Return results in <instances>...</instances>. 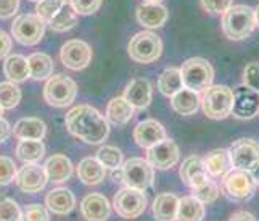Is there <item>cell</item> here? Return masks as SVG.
Wrapping results in <instances>:
<instances>
[{"instance_id": "cell-1", "label": "cell", "mask_w": 259, "mask_h": 221, "mask_svg": "<svg viewBox=\"0 0 259 221\" xmlns=\"http://www.w3.org/2000/svg\"><path fill=\"white\" fill-rule=\"evenodd\" d=\"M69 134L81 139L85 144H102L110 134V125L103 115L91 105H77L65 117Z\"/></svg>"}, {"instance_id": "cell-2", "label": "cell", "mask_w": 259, "mask_h": 221, "mask_svg": "<svg viewBox=\"0 0 259 221\" xmlns=\"http://www.w3.org/2000/svg\"><path fill=\"white\" fill-rule=\"evenodd\" d=\"M35 15L57 32L73 29L77 23V13L68 0H40L35 5Z\"/></svg>"}, {"instance_id": "cell-3", "label": "cell", "mask_w": 259, "mask_h": 221, "mask_svg": "<svg viewBox=\"0 0 259 221\" xmlns=\"http://www.w3.org/2000/svg\"><path fill=\"white\" fill-rule=\"evenodd\" d=\"M254 10L248 5H232L222 13V31L230 41H243L254 29Z\"/></svg>"}, {"instance_id": "cell-4", "label": "cell", "mask_w": 259, "mask_h": 221, "mask_svg": "<svg viewBox=\"0 0 259 221\" xmlns=\"http://www.w3.org/2000/svg\"><path fill=\"white\" fill-rule=\"evenodd\" d=\"M114 179H118L116 182L126 184L127 188L145 191L153 186L155 168L144 158H131L121 168L114 170Z\"/></svg>"}, {"instance_id": "cell-5", "label": "cell", "mask_w": 259, "mask_h": 221, "mask_svg": "<svg viewBox=\"0 0 259 221\" xmlns=\"http://www.w3.org/2000/svg\"><path fill=\"white\" fill-rule=\"evenodd\" d=\"M77 95V84L74 79H71L66 75H52L46 86H44V99L55 108L69 107L76 100Z\"/></svg>"}, {"instance_id": "cell-6", "label": "cell", "mask_w": 259, "mask_h": 221, "mask_svg": "<svg viewBox=\"0 0 259 221\" xmlns=\"http://www.w3.org/2000/svg\"><path fill=\"white\" fill-rule=\"evenodd\" d=\"M203 112L211 120H224L232 115L234 107V91L227 86H209L203 91L201 97Z\"/></svg>"}, {"instance_id": "cell-7", "label": "cell", "mask_w": 259, "mask_h": 221, "mask_svg": "<svg viewBox=\"0 0 259 221\" xmlns=\"http://www.w3.org/2000/svg\"><path fill=\"white\" fill-rule=\"evenodd\" d=\"M184 87L195 92L206 91L209 86H212L214 79V69L208 60L201 57L189 58L184 61L181 68Z\"/></svg>"}, {"instance_id": "cell-8", "label": "cell", "mask_w": 259, "mask_h": 221, "mask_svg": "<svg viewBox=\"0 0 259 221\" xmlns=\"http://www.w3.org/2000/svg\"><path fill=\"white\" fill-rule=\"evenodd\" d=\"M161 52H163L161 38L156 36L151 31L137 32L129 41L127 46L129 57L134 61H137V63H151V61H156L161 57Z\"/></svg>"}, {"instance_id": "cell-9", "label": "cell", "mask_w": 259, "mask_h": 221, "mask_svg": "<svg viewBox=\"0 0 259 221\" xmlns=\"http://www.w3.org/2000/svg\"><path fill=\"white\" fill-rule=\"evenodd\" d=\"M46 23L35 13H26L16 16L12 24V36L21 46H37L46 34Z\"/></svg>"}, {"instance_id": "cell-10", "label": "cell", "mask_w": 259, "mask_h": 221, "mask_svg": "<svg viewBox=\"0 0 259 221\" xmlns=\"http://www.w3.org/2000/svg\"><path fill=\"white\" fill-rule=\"evenodd\" d=\"M256 182L251 178L248 170H238L234 168L222 178V192L229 200L245 202L254 196Z\"/></svg>"}, {"instance_id": "cell-11", "label": "cell", "mask_w": 259, "mask_h": 221, "mask_svg": "<svg viewBox=\"0 0 259 221\" xmlns=\"http://www.w3.org/2000/svg\"><path fill=\"white\" fill-rule=\"evenodd\" d=\"M113 207L121 218L124 219H136L140 215H144L147 208V196L144 191L134 189V188H124L114 196Z\"/></svg>"}, {"instance_id": "cell-12", "label": "cell", "mask_w": 259, "mask_h": 221, "mask_svg": "<svg viewBox=\"0 0 259 221\" xmlns=\"http://www.w3.org/2000/svg\"><path fill=\"white\" fill-rule=\"evenodd\" d=\"M60 60L68 69L81 71L85 69L92 61V47L87 42L73 39L68 41L60 50Z\"/></svg>"}, {"instance_id": "cell-13", "label": "cell", "mask_w": 259, "mask_h": 221, "mask_svg": "<svg viewBox=\"0 0 259 221\" xmlns=\"http://www.w3.org/2000/svg\"><path fill=\"white\" fill-rule=\"evenodd\" d=\"M15 182L18 189L26 194H37L49 182L46 168L37 163H24L21 168H18Z\"/></svg>"}, {"instance_id": "cell-14", "label": "cell", "mask_w": 259, "mask_h": 221, "mask_svg": "<svg viewBox=\"0 0 259 221\" xmlns=\"http://www.w3.org/2000/svg\"><path fill=\"white\" fill-rule=\"evenodd\" d=\"M229 154L232 158V165L238 170H249L254 163L259 162V142L254 139L243 137L232 142Z\"/></svg>"}, {"instance_id": "cell-15", "label": "cell", "mask_w": 259, "mask_h": 221, "mask_svg": "<svg viewBox=\"0 0 259 221\" xmlns=\"http://www.w3.org/2000/svg\"><path fill=\"white\" fill-rule=\"evenodd\" d=\"M147 160L156 170H171L179 162V147L172 139H164L147 149Z\"/></svg>"}, {"instance_id": "cell-16", "label": "cell", "mask_w": 259, "mask_h": 221, "mask_svg": "<svg viewBox=\"0 0 259 221\" xmlns=\"http://www.w3.org/2000/svg\"><path fill=\"white\" fill-rule=\"evenodd\" d=\"M232 113L237 118L249 120L259 113V92L248 86H240L234 92V107Z\"/></svg>"}, {"instance_id": "cell-17", "label": "cell", "mask_w": 259, "mask_h": 221, "mask_svg": "<svg viewBox=\"0 0 259 221\" xmlns=\"http://www.w3.org/2000/svg\"><path fill=\"white\" fill-rule=\"evenodd\" d=\"M167 136L164 126L156 120H144L134 128V140L142 149L153 147L155 144L161 142Z\"/></svg>"}, {"instance_id": "cell-18", "label": "cell", "mask_w": 259, "mask_h": 221, "mask_svg": "<svg viewBox=\"0 0 259 221\" xmlns=\"http://www.w3.org/2000/svg\"><path fill=\"white\" fill-rule=\"evenodd\" d=\"M81 215L87 221H106L111 215V205L103 194H87L81 202Z\"/></svg>"}, {"instance_id": "cell-19", "label": "cell", "mask_w": 259, "mask_h": 221, "mask_svg": "<svg viewBox=\"0 0 259 221\" xmlns=\"http://www.w3.org/2000/svg\"><path fill=\"white\" fill-rule=\"evenodd\" d=\"M179 176H181L184 184L189 186L190 189L198 188V186L209 179L203 158H200L198 155H190L185 158L181 165V170H179Z\"/></svg>"}, {"instance_id": "cell-20", "label": "cell", "mask_w": 259, "mask_h": 221, "mask_svg": "<svg viewBox=\"0 0 259 221\" xmlns=\"http://www.w3.org/2000/svg\"><path fill=\"white\" fill-rule=\"evenodd\" d=\"M124 99H126L134 108H147L153 99L151 84L145 78H136L124 89Z\"/></svg>"}, {"instance_id": "cell-21", "label": "cell", "mask_w": 259, "mask_h": 221, "mask_svg": "<svg viewBox=\"0 0 259 221\" xmlns=\"http://www.w3.org/2000/svg\"><path fill=\"white\" fill-rule=\"evenodd\" d=\"M44 168H46L47 179L52 184H61L73 176V163L63 154H55L47 158Z\"/></svg>"}, {"instance_id": "cell-22", "label": "cell", "mask_w": 259, "mask_h": 221, "mask_svg": "<svg viewBox=\"0 0 259 221\" xmlns=\"http://www.w3.org/2000/svg\"><path fill=\"white\" fill-rule=\"evenodd\" d=\"M204 168L209 176L212 178H224L227 173L234 170V165H232V158L229 150L226 149H214L211 152L206 154V157L203 158Z\"/></svg>"}, {"instance_id": "cell-23", "label": "cell", "mask_w": 259, "mask_h": 221, "mask_svg": "<svg viewBox=\"0 0 259 221\" xmlns=\"http://www.w3.org/2000/svg\"><path fill=\"white\" fill-rule=\"evenodd\" d=\"M46 207L55 215H68L76 207V197L66 188H55L47 194Z\"/></svg>"}, {"instance_id": "cell-24", "label": "cell", "mask_w": 259, "mask_h": 221, "mask_svg": "<svg viewBox=\"0 0 259 221\" xmlns=\"http://www.w3.org/2000/svg\"><path fill=\"white\" fill-rule=\"evenodd\" d=\"M137 21L148 29H156L167 21V10L161 4H142L137 8Z\"/></svg>"}, {"instance_id": "cell-25", "label": "cell", "mask_w": 259, "mask_h": 221, "mask_svg": "<svg viewBox=\"0 0 259 221\" xmlns=\"http://www.w3.org/2000/svg\"><path fill=\"white\" fill-rule=\"evenodd\" d=\"M77 178L85 186H97L106 178V168L94 157L82 158L77 165Z\"/></svg>"}, {"instance_id": "cell-26", "label": "cell", "mask_w": 259, "mask_h": 221, "mask_svg": "<svg viewBox=\"0 0 259 221\" xmlns=\"http://www.w3.org/2000/svg\"><path fill=\"white\" fill-rule=\"evenodd\" d=\"M134 110L136 108L124 97H114V99L110 100L108 107H106L105 118L114 126H122L134 118Z\"/></svg>"}, {"instance_id": "cell-27", "label": "cell", "mask_w": 259, "mask_h": 221, "mask_svg": "<svg viewBox=\"0 0 259 221\" xmlns=\"http://www.w3.org/2000/svg\"><path fill=\"white\" fill-rule=\"evenodd\" d=\"M171 105L179 115H182V117H190V115H195L198 112L200 105H201V99H200L198 92L184 87V89H181L171 97Z\"/></svg>"}, {"instance_id": "cell-28", "label": "cell", "mask_w": 259, "mask_h": 221, "mask_svg": "<svg viewBox=\"0 0 259 221\" xmlns=\"http://www.w3.org/2000/svg\"><path fill=\"white\" fill-rule=\"evenodd\" d=\"M179 208V197L176 194L164 192L159 194L153 202V216L156 221H176Z\"/></svg>"}, {"instance_id": "cell-29", "label": "cell", "mask_w": 259, "mask_h": 221, "mask_svg": "<svg viewBox=\"0 0 259 221\" xmlns=\"http://www.w3.org/2000/svg\"><path fill=\"white\" fill-rule=\"evenodd\" d=\"M15 137L20 140L23 139H35L42 140L47 134V126L40 118H21L15 123V128L12 129Z\"/></svg>"}, {"instance_id": "cell-30", "label": "cell", "mask_w": 259, "mask_h": 221, "mask_svg": "<svg viewBox=\"0 0 259 221\" xmlns=\"http://www.w3.org/2000/svg\"><path fill=\"white\" fill-rule=\"evenodd\" d=\"M4 73L12 83H23L29 78V63L23 55H8L4 61Z\"/></svg>"}, {"instance_id": "cell-31", "label": "cell", "mask_w": 259, "mask_h": 221, "mask_svg": "<svg viewBox=\"0 0 259 221\" xmlns=\"http://www.w3.org/2000/svg\"><path fill=\"white\" fill-rule=\"evenodd\" d=\"M204 213V203L193 196H187L179 199V208H177V218L176 221H203Z\"/></svg>"}, {"instance_id": "cell-32", "label": "cell", "mask_w": 259, "mask_h": 221, "mask_svg": "<svg viewBox=\"0 0 259 221\" xmlns=\"http://www.w3.org/2000/svg\"><path fill=\"white\" fill-rule=\"evenodd\" d=\"M46 155V145L42 140L35 139H23L16 145V157L23 163H37Z\"/></svg>"}, {"instance_id": "cell-33", "label": "cell", "mask_w": 259, "mask_h": 221, "mask_svg": "<svg viewBox=\"0 0 259 221\" xmlns=\"http://www.w3.org/2000/svg\"><path fill=\"white\" fill-rule=\"evenodd\" d=\"M28 63L29 78L34 81H44V79H49L53 75V60L47 54L35 52L28 58Z\"/></svg>"}, {"instance_id": "cell-34", "label": "cell", "mask_w": 259, "mask_h": 221, "mask_svg": "<svg viewBox=\"0 0 259 221\" xmlns=\"http://www.w3.org/2000/svg\"><path fill=\"white\" fill-rule=\"evenodd\" d=\"M184 89L182 73L179 68H167L158 78V91L166 97H172L176 92Z\"/></svg>"}, {"instance_id": "cell-35", "label": "cell", "mask_w": 259, "mask_h": 221, "mask_svg": "<svg viewBox=\"0 0 259 221\" xmlns=\"http://www.w3.org/2000/svg\"><path fill=\"white\" fill-rule=\"evenodd\" d=\"M97 160L100 162L106 170H118L122 166V152L114 145H103L97 150Z\"/></svg>"}, {"instance_id": "cell-36", "label": "cell", "mask_w": 259, "mask_h": 221, "mask_svg": "<svg viewBox=\"0 0 259 221\" xmlns=\"http://www.w3.org/2000/svg\"><path fill=\"white\" fill-rule=\"evenodd\" d=\"M20 102H21V89L18 87L16 83L12 81L0 83V105L5 110H12L18 107Z\"/></svg>"}, {"instance_id": "cell-37", "label": "cell", "mask_w": 259, "mask_h": 221, "mask_svg": "<svg viewBox=\"0 0 259 221\" xmlns=\"http://www.w3.org/2000/svg\"><path fill=\"white\" fill-rule=\"evenodd\" d=\"M219 194H221V189H219V186L208 179L206 182H203L201 186H198V188H193L192 189V196L195 199H198L201 203H212V202H216L218 197H219Z\"/></svg>"}, {"instance_id": "cell-38", "label": "cell", "mask_w": 259, "mask_h": 221, "mask_svg": "<svg viewBox=\"0 0 259 221\" xmlns=\"http://www.w3.org/2000/svg\"><path fill=\"white\" fill-rule=\"evenodd\" d=\"M23 211L13 199H0V221H21Z\"/></svg>"}, {"instance_id": "cell-39", "label": "cell", "mask_w": 259, "mask_h": 221, "mask_svg": "<svg viewBox=\"0 0 259 221\" xmlns=\"http://www.w3.org/2000/svg\"><path fill=\"white\" fill-rule=\"evenodd\" d=\"M18 166L10 157H0V186H7L15 181Z\"/></svg>"}, {"instance_id": "cell-40", "label": "cell", "mask_w": 259, "mask_h": 221, "mask_svg": "<svg viewBox=\"0 0 259 221\" xmlns=\"http://www.w3.org/2000/svg\"><path fill=\"white\" fill-rule=\"evenodd\" d=\"M21 221H50L49 208L40 205V203H32V205H28L23 211Z\"/></svg>"}, {"instance_id": "cell-41", "label": "cell", "mask_w": 259, "mask_h": 221, "mask_svg": "<svg viewBox=\"0 0 259 221\" xmlns=\"http://www.w3.org/2000/svg\"><path fill=\"white\" fill-rule=\"evenodd\" d=\"M102 2L103 0H69L71 7L74 8V12L77 15H84V16L97 13L100 10Z\"/></svg>"}, {"instance_id": "cell-42", "label": "cell", "mask_w": 259, "mask_h": 221, "mask_svg": "<svg viewBox=\"0 0 259 221\" xmlns=\"http://www.w3.org/2000/svg\"><path fill=\"white\" fill-rule=\"evenodd\" d=\"M243 84L259 92V61H251L245 66Z\"/></svg>"}, {"instance_id": "cell-43", "label": "cell", "mask_w": 259, "mask_h": 221, "mask_svg": "<svg viewBox=\"0 0 259 221\" xmlns=\"http://www.w3.org/2000/svg\"><path fill=\"white\" fill-rule=\"evenodd\" d=\"M201 7L208 13L221 15V13H226L232 7V0H201Z\"/></svg>"}, {"instance_id": "cell-44", "label": "cell", "mask_w": 259, "mask_h": 221, "mask_svg": "<svg viewBox=\"0 0 259 221\" xmlns=\"http://www.w3.org/2000/svg\"><path fill=\"white\" fill-rule=\"evenodd\" d=\"M18 10H20V0H0V20L12 18Z\"/></svg>"}, {"instance_id": "cell-45", "label": "cell", "mask_w": 259, "mask_h": 221, "mask_svg": "<svg viewBox=\"0 0 259 221\" xmlns=\"http://www.w3.org/2000/svg\"><path fill=\"white\" fill-rule=\"evenodd\" d=\"M12 46H13L12 38L8 36V34H7L5 31L0 29V60H2V58H7L8 55H10Z\"/></svg>"}, {"instance_id": "cell-46", "label": "cell", "mask_w": 259, "mask_h": 221, "mask_svg": "<svg viewBox=\"0 0 259 221\" xmlns=\"http://www.w3.org/2000/svg\"><path fill=\"white\" fill-rule=\"evenodd\" d=\"M12 134V126L10 123H8L7 120H4L2 117H0V144H4L5 140L10 137Z\"/></svg>"}, {"instance_id": "cell-47", "label": "cell", "mask_w": 259, "mask_h": 221, "mask_svg": "<svg viewBox=\"0 0 259 221\" xmlns=\"http://www.w3.org/2000/svg\"><path fill=\"white\" fill-rule=\"evenodd\" d=\"M229 221H256V218L249 211H237L230 216Z\"/></svg>"}, {"instance_id": "cell-48", "label": "cell", "mask_w": 259, "mask_h": 221, "mask_svg": "<svg viewBox=\"0 0 259 221\" xmlns=\"http://www.w3.org/2000/svg\"><path fill=\"white\" fill-rule=\"evenodd\" d=\"M249 174H251V178L254 179V182H256V186H259V162L257 163H254L251 168H249Z\"/></svg>"}, {"instance_id": "cell-49", "label": "cell", "mask_w": 259, "mask_h": 221, "mask_svg": "<svg viewBox=\"0 0 259 221\" xmlns=\"http://www.w3.org/2000/svg\"><path fill=\"white\" fill-rule=\"evenodd\" d=\"M254 23H256V26L259 28V5L254 8Z\"/></svg>"}, {"instance_id": "cell-50", "label": "cell", "mask_w": 259, "mask_h": 221, "mask_svg": "<svg viewBox=\"0 0 259 221\" xmlns=\"http://www.w3.org/2000/svg\"><path fill=\"white\" fill-rule=\"evenodd\" d=\"M163 0H145V4H161Z\"/></svg>"}, {"instance_id": "cell-51", "label": "cell", "mask_w": 259, "mask_h": 221, "mask_svg": "<svg viewBox=\"0 0 259 221\" xmlns=\"http://www.w3.org/2000/svg\"><path fill=\"white\" fill-rule=\"evenodd\" d=\"M4 112H5V108L2 107V105H0V117H2V115H4Z\"/></svg>"}, {"instance_id": "cell-52", "label": "cell", "mask_w": 259, "mask_h": 221, "mask_svg": "<svg viewBox=\"0 0 259 221\" xmlns=\"http://www.w3.org/2000/svg\"><path fill=\"white\" fill-rule=\"evenodd\" d=\"M31 2H40V0H31Z\"/></svg>"}]
</instances>
